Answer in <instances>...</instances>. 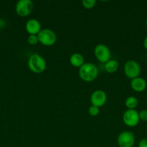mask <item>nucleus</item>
<instances>
[{"label": "nucleus", "instance_id": "obj_15", "mask_svg": "<svg viewBox=\"0 0 147 147\" xmlns=\"http://www.w3.org/2000/svg\"><path fill=\"white\" fill-rule=\"evenodd\" d=\"M88 113H89V116H92V117H95V116L99 115V108L92 105V106H89V109H88Z\"/></svg>", "mask_w": 147, "mask_h": 147}, {"label": "nucleus", "instance_id": "obj_1", "mask_svg": "<svg viewBox=\"0 0 147 147\" xmlns=\"http://www.w3.org/2000/svg\"><path fill=\"white\" fill-rule=\"evenodd\" d=\"M99 70L97 67L92 63H85L79 70V76L85 82H92L97 78Z\"/></svg>", "mask_w": 147, "mask_h": 147}, {"label": "nucleus", "instance_id": "obj_6", "mask_svg": "<svg viewBox=\"0 0 147 147\" xmlns=\"http://www.w3.org/2000/svg\"><path fill=\"white\" fill-rule=\"evenodd\" d=\"M94 54L97 60L102 63H106L110 60V50L108 46L104 44L97 45L94 50Z\"/></svg>", "mask_w": 147, "mask_h": 147}, {"label": "nucleus", "instance_id": "obj_4", "mask_svg": "<svg viewBox=\"0 0 147 147\" xmlns=\"http://www.w3.org/2000/svg\"><path fill=\"white\" fill-rule=\"evenodd\" d=\"M123 69L125 76L131 80L139 77V75L141 74V66L138 62L135 60H128L124 65Z\"/></svg>", "mask_w": 147, "mask_h": 147}, {"label": "nucleus", "instance_id": "obj_8", "mask_svg": "<svg viewBox=\"0 0 147 147\" xmlns=\"http://www.w3.org/2000/svg\"><path fill=\"white\" fill-rule=\"evenodd\" d=\"M122 121L126 126L135 127L140 121L138 112L135 109H128L123 113Z\"/></svg>", "mask_w": 147, "mask_h": 147}, {"label": "nucleus", "instance_id": "obj_3", "mask_svg": "<svg viewBox=\"0 0 147 147\" xmlns=\"http://www.w3.org/2000/svg\"><path fill=\"white\" fill-rule=\"evenodd\" d=\"M39 42L44 46H52L57 41L56 34L48 28L42 29L40 32L37 34Z\"/></svg>", "mask_w": 147, "mask_h": 147}, {"label": "nucleus", "instance_id": "obj_5", "mask_svg": "<svg viewBox=\"0 0 147 147\" xmlns=\"http://www.w3.org/2000/svg\"><path fill=\"white\" fill-rule=\"evenodd\" d=\"M34 8V4L30 0H20L15 5V11L20 17H24L30 15Z\"/></svg>", "mask_w": 147, "mask_h": 147}, {"label": "nucleus", "instance_id": "obj_9", "mask_svg": "<svg viewBox=\"0 0 147 147\" xmlns=\"http://www.w3.org/2000/svg\"><path fill=\"white\" fill-rule=\"evenodd\" d=\"M107 94L104 90H96L92 93L90 96V101L92 105L99 108L103 106L106 103Z\"/></svg>", "mask_w": 147, "mask_h": 147}, {"label": "nucleus", "instance_id": "obj_21", "mask_svg": "<svg viewBox=\"0 0 147 147\" xmlns=\"http://www.w3.org/2000/svg\"><path fill=\"white\" fill-rule=\"evenodd\" d=\"M146 27H147V18H146Z\"/></svg>", "mask_w": 147, "mask_h": 147}, {"label": "nucleus", "instance_id": "obj_13", "mask_svg": "<svg viewBox=\"0 0 147 147\" xmlns=\"http://www.w3.org/2000/svg\"><path fill=\"white\" fill-rule=\"evenodd\" d=\"M119 67V63L116 60H110L109 61L105 63V71L109 73H113L118 70Z\"/></svg>", "mask_w": 147, "mask_h": 147}, {"label": "nucleus", "instance_id": "obj_19", "mask_svg": "<svg viewBox=\"0 0 147 147\" xmlns=\"http://www.w3.org/2000/svg\"><path fill=\"white\" fill-rule=\"evenodd\" d=\"M138 147H147V138L142 139L138 143Z\"/></svg>", "mask_w": 147, "mask_h": 147}, {"label": "nucleus", "instance_id": "obj_18", "mask_svg": "<svg viewBox=\"0 0 147 147\" xmlns=\"http://www.w3.org/2000/svg\"><path fill=\"white\" fill-rule=\"evenodd\" d=\"M138 114H139L140 120L142 121H147V110L146 109L141 110V111L138 113Z\"/></svg>", "mask_w": 147, "mask_h": 147}, {"label": "nucleus", "instance_id": "obj_11", "mask_svg": "<svg viewBox=\"0 0 147 147\" xmlns=\"http://www.w3.org/2000/svg\"><path fill=\"white\" fill-rule=\"evenodd\" d=\"M146 81L143 78L137 77L132 79L131 81V88L135 92H143L146 88Z\"/></svg>", "mask_w": 147, "mask_h": 147}, {"label": "nucleus", "instance_id": "obj_12", "mask_svg": "<svg viewBox=\"0 0 147 147\" xmlns=\"http://www.w3.org/2000/svg\"><path fill=\"white\" fill-rule=\"evenodd\" d=\"M69 62L71 65L75 67H81L84 64V58L80 53H75L70 56Z\"/></svg>", "mask_w": 147, "mask_h": 147}, {"label": "nucleus", "instance_id": "obj_7", "mask_svg": "<svg viewBox=\"0 0 147 147\" xmlns=\"http://www.w3.org/2000/svg\"><path fill=\"white\" fill-rule=\"evenodd\" d=\"M117 143L119 147H133L135 144V136L130 131H124L118 135Z\"/></svg>", "mask_w": 147, "mask_h": 147}, {"label": "nucleus", "instance_id": "obj_17", "mask_svg": "<svg viewBox=\"0 0 147 147\" xmlns=\"http://www.w3.org/2000/svg\"><path fill=\"white\" fill-rule=\"evenodd\" d=\"M27 42L30 45H35L39 42L37 34H29L27 37Z\"/></svg>", "mask_w": 147, "mask_h": 147}, {"label": "nucleus", "instance_id": "obj_20", "mask_svg": "<svg viewBox=\"0 0 147 147\" xmlns=\"http://www.w3.org/2000/svg\"><path fill=\"white\" fill-rule=\"evenodd\" d=\"M144 47H145L146 50H147V35L146 36L145 39L144 40Z\"/></svg>", "mask_w": 147, "mask_h": 147}, {"label": "nucleus", "instance_id": "obj_14", "mask_svg": "<svg viewBox=\"0 0 147 147\" xmlns=\"http://www.w3.org/2000/svg\"><path fill=\"white\" fill-rule=\"evenodd\" d=\"M138 104V100L135 96H129L125 101V105L128 109H135Z\"/></svg>", "mask_w": 147, "mask_h": 147}, {"label": "nucleus", "instance_id": "obj_10", "mask_svg": "<svg viewBox=\"0 0 147 147\" xmlns=\"http://www.w3.org/2000/svg\"><path fill=\"white\" fill-rule=\"evenodd\" d=\"M41 30L40 22L35 19H30L26 22L25 30L29 34H37Z\"/></svg>", "mask_w": 147, "mask_h": 147}, {"label": "nucleus", "instance_id": "obj_16", "mask_svg": "<svg viewBox=\"0 0 147 147\" xmlns=\"http://www.w3.org/2000/svg\"><path fill=\"white\" fill-rule=\"evenodd\" d=\"M82 5L85 9H90L94 8L96 5V1L95 0H83L82 1Z\"/></svg>", "mask_w": 147, "mask_h": 147}, {"label": "nucleus", "instance_id": "obj_2", "mask_svg": "<svg viewBox=\"0 0 147 147\" xmlns=\"http://www.w3.org/2000/svg\"><path fill=\"white\" fill-rule=\"evenodd\" d=\"M29 69L35 73H41L46 69V60L37 53L31 55L27 60Z\"/></svg>", "mask_w": 147, "mask_h": 147}]
</instances>
